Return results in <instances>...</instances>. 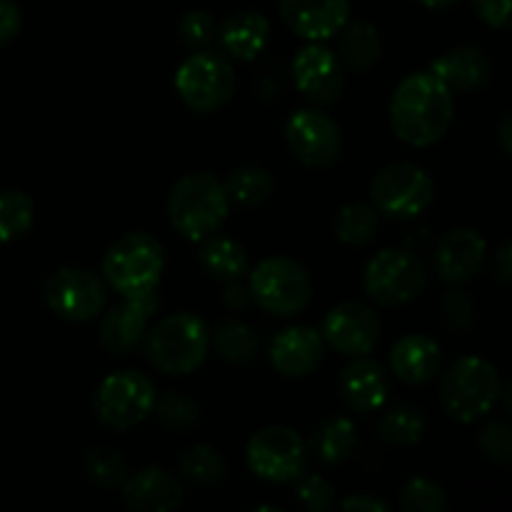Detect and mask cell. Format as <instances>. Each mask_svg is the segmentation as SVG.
Masks as SVG:
<instances>
[{"label": "cell", "mask_w": 512, "mask_h": 512, "mask_svg": "<svg viewBox=\"0 0 512 512\" xmlns=\"http://www.w3.org/2000/svg\"><path fill=\"white\" fill-rule=\"evenodd\" d=\"M455 118L453 90L430 70L408 75L390 100V125L398 140L428 148L445 138Z\"/></svg>", "instance_id": "cell-1"}, {"label": "cell", "mask_w": 512, "mask_h": 512, "mask_svg": "<svg viewBox=\"0 0 512 512\" xmlns=\"http://www.w3.org/2000/svg\"><path fill=\"white\" fill-rule=\"evenodd\" d=\"M228 213L230 198L225 193L223 180H218L208 170L183 175L168 195L170 225L175 233L193 243L218 233Z\"/></svg>", "instance_id": "cell-2"}, {"label": "cell", "mask_w": 512, "mask_h": 512, "mask_svg": "<svg viewBox=\"0 0 512 512\" xmlns=\"http://www.w3.org/2000/svg\"><path fill=\"white\" fill-rule=\"evenodd\" d=\"M210 350V330L203 318L178 313L145 330V358L165 375H190L205 363Z\"/></svg>", "instance_id": "cell-3"}, {"label": "cell", "mask_w": 512, "mask_h": 512, "mask_svg": "<svg viewBox=\"0 0 512 512\" xmlns=\"http://www.w3.org/2000/svg\"><path fill=\"white\" fill-rule=\"evenodd\" d=\"M500 395L503 380L498 368L478 355L455 360L440 383V405L458 423H475L493 413Z\"/></svg>", "instance_id": "cell-4"}, {"label": "cell", "mask_w": 512, "mask_h": 512, "mask_svg": "<svg viewBox=\"0 0 512 512\" xmlns=\"http://www.w3.org/2000/svg\"><path fill=\"white\" fill-rule=\"evenodd\" d=\"M165 270V250L153 235L135 230L115 240L103 258V280L118 295L153 293Z\"/></svg>", "instance_id": "cell-5"}, {"label": "cell", "mask_w": 512, "mask_h": 512, "mask_svg": "<svg viewBox=\"0 0 512 512\" xmlns=\"http://www.w3.org/2000/svg\"><path fill=\"white\" fill-rule=\"evenodd\" d=\"M248 293L250 300L265 313L290 318V315L303 313L313 300V280L298 260L273 255V258L260 260L253 268Z\"/></svg>", "instance_id": "cell-6"}, {"label": "cell", "mask_w": 512, "mask_h": 512, "mask_svg": "<svg viewBox=\"0 0 512 512\" xmlns=\"http://www.w3.org/2000/svg\"><path fill=\"white\" fill-rule=\"evenodd\" d=\"M175 93L193 113H215L235 95L233 63L223 53L200 48L175 70Z\"/></svg>", "instance_id": "cell-7"}, {"label": "cell", "mask_w": 512, "mask_h": 512, "mask_svg": "<svg viewBox=\"0 0 512 512\" xmlns=\"http://www.w3.org/2000/svg\"><path fill=\"white\" fill-rule=\"evenodd\" d=\"M363 285L373 303L395 308L418 300L428 288V268L423 260L405 248L380 250L365 265Z\"/></svg>", "instance_id": "cell-8"}, {"label": "cell", "mask_w": 512, "mask_h": 512, "mask_svg": "<svg viewBox=\"0 0 512 512\" xmlns=\"http://www.w3.org/2000/svg\"><path fill=\"white\" fill-rule=\"evenodd\" d=\"M373 208L393 220H413L433 205L435 183L430 173L410 160H398L380 170L370 183Z\"/></svg>", "instance_id": "cell-9"}, {"label": "cell", "mask_w": 512, "mask_h": 512, "mask_svg": "<svg viewBox=\"0 0 512 512\" xmlns=\"http://www.w3.org/2000/svg\"><path fill=\"white\" fill-rule=\"evenodd\" d=\"M245 463L265 483H293L308 468V445L288 425L260 428L245 448Z\"/></svg>", "instance_id": "cell-10"}, {"label": "cell", "mask_w": 512, "mask_h": 512, "mask_svg": "<svg viewBox=\"0 0 512 512\" xmlns=\"http://www.w3.org/2000/svg\"><path fill=\"white\" fill-rule=\"evenodd\" d=\"M155 405V385L140 370H118L98 385L93 410L103 425L130 430L143 423Z\"/></svg>", "instance_id": "cell-11"}, {"label": "cell", "mask_w": 512, "mask_h": 512, "mask_svg": "<svg viewBox=\"0 0 512 512\" xmlns=\"http://www.w3.org/2000/svg\"><path fill=\"white\" fill-rule=\"evenodd\" d=\"M45 308L68 323H88L108 305V285L88 268H60L43 285Z\"/></svg>", "instance_id": "cell-12"}, {"label": "cell", "mask_w": 512, "mask_h": 512, "mask_svg": "<svg viewBox=\"0 0 512 512\" xmlns=\"http://www.w3.org/2000/svg\"><path fill=\"white\" fill-rule=\"evenodd\" d=\"M285 143L305 168H333L343 155V133L328 113L303 108L285 123Z\"/></svg>", "instance_id": "cell-13"}, {"label": "cell", "mask_w": 512, "mask_h": 512, "mask_svg": "<svg viewBox=\"0 0 512 512\" xmlns=\"http://www.w3.org/2000/svg\"><path fill=\"white\" fill-rule=\"evenodd\" d=\"M380 333H383V323H380L378 313L358 300L335 305L325 315L323 330H320L325 345H330L335 353L345 355V358H360V355L373 353Z\"/></svg>", "instance_id": "cell-14"}, {"label": "cell", "mask_w": 512, "mask_h": 512, "mask_svg": "<svg viewBox=\"0 0 512 512\" xmlns=\"http://www.w3.org/2000/svg\"><path fill=\"white\" fill-rule=\"evenodd\" d=\"M293 83L313 105H330L345 88V70L338 55L320 43L298 50L293 60Z\"/></svg>", "instance_id": "cell-15"}, {"label": "cell", "mask_w": 512, "mask_h": 512, "mask_svg": "<svg viewBox=\"0 0 512 512\" xmlns=\"http://www.w3.org/2000/svg\"><path fill=\"white\" fill-rule=\"evenodd\" d=\"M120 303H115L100 320V343L108 353L128 355L140 340L145 338L150 318L158 310V298L153 293L143 295H120Z\"/></svg>", "instance_id": "cell-16"}, {"label": "cell", "mask_w": 512, "mask_h": 512, "mask_svg": "<svg viewBox=\"0 0 512 512\" xmlns=\"http://www.w3.org/2000/svg\"><path fill=\"white\" fill-rule=\"evenodd\" d=\"M488 258V243L473 228H453L440 235L435 245V273L450 285H460L473 280L483 270Z\"/></svg>", "instance_id": "cell-17"}, {"label": "cell", "mask_w": 512, "mask_h": 512, "mask_svg": "<svg viewBox=\"0 0 512 512\" xmlns=\"http://www.w3.org/2000/svg\"><path fill=\"white\" fill-rule=\"evenodd\" d=\"M270 365L283 378H308L325 358V340L318 330L293 325L280 330L268 350Z\"/></svg>", "instance_id": "cell-18"}, {"label": "cell", "mask_w": 512, "mask_h": 512, "mask_svg": "<svg viewBox=\"0 0 512 512\" xmlns=\"http://www.w3.org/2000/svg\"><path fill=\"white\" fill-rule=\"evenodd\" d=\"M285 25L310 43L328 40L350 20V0H280Z\"/></svg>", "instance_id": "cell-19"}, {"label": "cell", "mask_w": 512, "mask_h": 512, "mask_svg": "<svg viewBox=\"0 0 512 512\" xmlns=\"http://www.w3.org/2000/svg\"><path fill=\"white\" fill-rule=\"evenodd\" d=\"M338 390L340 400L348 410L360 415L375 413L388 403L390 375L383 365L360 355L343 368L338 378Z\"/></svg>", "instance_id": "cell-20"}, {"label": "cell", "mask_w": 512, "mask_h": 512, "mask_svg": "<svg viewBox=\"0 0 512 512\" xmlns=\"http://www.w3.org/2000/svg\"><path fill=\"white\" fill-rule=\"evenodd\" d=\"M123 488L125 503L140 512H168L178 510L185 500V488L173 473L163 468H143L125 478Z\"/></svg>", "instance_id": "cell-21"}, {"label": "cell", "mask_w": 512, "mask_h": 512, "mask_svg": "<svg viewBox=\"0 0 512 512\" xmlns=\"http://www.w3.org/2000/svg\"><path fill=\"white\" fill-rule=\"evenodd\" d=\"M390 368L403 383L425 385L443 368V350L428 335L410 333L395 343L390 353Z\"/></svg>", "instance_id": "cell-22"}, {"label": "cell", "mask_w": 512, "mask_h": 512, "mask_svg": "<svg viewBox=\"0 0 512 512\" xmlns=\"http://www.w3.org/2000/svg\"><path fill=\"white\" fill-rule=\"evenodd\" d=\"M430 73L443 80L450 90L473 93L488 83L493 68H490V58L485 55V50L475 48V45H463V48H453L438 55L430 65Z\"/></svg>", "instance_id": "cell-23"}, {"label": "cell", "mask_w": 512, "mask_h": 512, "mask_svg": "<svg viewBox=\"0 0 512 512\" xmlns=\"http://www.w3.org/2000/svg\"><path fill=\"white\" fill-rule=\"evenodd\" d=\"M220 45L235 60H255L270 43V23L258 10L228 15L218 30Z\"/></svg>", "instance_id": "cell-24"}, {"label": "cell", "mask_w": 512, "mask_h": 512, "mask_svg": "<svg viewBox=\"0 0 512 512\" xmlns=\"http://www.w3.org/2000/svg\"><path fill=\"white\" fill-rule=\"evenodd\" d=\"M198 263L218 283H235L250 270L248 250L225 235H208L200 240Z\"/></svg>", "instance_id": "cell-25"}, {"label": "cell", "mask_w": 512, "mask_h": 512, "mask_svg": "<svg viewBox=\"0 0 512 512\" xmlns=\"http://www.w3.org/2000/svg\"><path fill=\"white\" fill-rule=\"evenodd\" d=\"M340 33L338 58L343 68H353L358 73H368L383 58V40H380L378 28L365 20H348Z\"/></svg>", "instance_id": "cell-26"}, {"label": "cell", "mask_w": 512, "mask_h": 512, "mask_svg": "<svg viewBox=\"0 0 512 512\" xmlns=\"http://www.w3.org/2000/svg\"><path fill=\"white\" fill-rule=\"evenodd\" d=\"M355 445H358V430L353 420L343 415L323 418L310 433V450L325 465H338L348 460Z\"/></svg>", "instance_id": "cell-27"}, {"label": "cell", "mask_w": 512, "mask_h": 512, "mask_svg": "<svg viewBox=\"0 0 512 512\" xmlns=\"http://www.w3.org/2000/svg\"><path fill=\"white\" fill-rule=\"evenodd\" d=\"M223 185L230 203H238L240 208H258L275 193L273 173L258 163H248L230 170Z\"/></svg>", "instance_id": "cell-28"}, {"label": "cell", "mask_w": 512, "mask_h": 512, "mask_svg": "<svg viewBox=\"0 0 512 512\" xmlns=\"http://www.w3.org/2000/svg\"><path fill=\"white\" fill-rule=\"evenodd\" d=\"M425 430H428V420H425L423 410L410 403L390 405L378 420L380 438L388 445H395V448L418 445L423 440Z\"/></svg>", "instance_id": "cell-29"}, {"label": "cell", "mask_w": 512, "mask_h": 512, "mask_svg": "<svg viewBox=\"0 0 512 512\" xmlns=\"http://www.w3.org/2000/svg\"><path fill=\"white\" fill-rule=\"evenodd\" d=\"M210 343H213L215 353L223 360L235 365H245L250 360H255L260 350V340L255 335V330L248 323H240V320H225L215 328V333L210 335Z\"/></svg>", "instance_id": "cell-30"}, {"label": "cell", "mask_w": 512, "mask_h": 512, "mask_svg": "<svg viewBox=\"0 0 512 512\" xmlns=\"http://www.w3.org/2000/svg\"><path fill=\"white\" fill-rule=\"evenodd\" d=\"M178 473L185 483L195 485V488H213L225 478L228 468H225L223 455L213 445L200 443L180 455Z\"/></svg>", "instance_id": "cell-31"}, {"label": "cell", "mask_w": 512, "mask_h": 512, "mask_svg": "<svg viewBox=\"0 0 512 512\" xmlns=\"http://www.w3.org/2000/svg\"><path fill=\"white\" fill-rule=\"evenodd\" d=\"M335 238L350 248L370 243L378 235V210L368 203H348L335 215Z\"/></svg>", "instance_id": "cell-32"}, {"label": "cell", "mask_w": 512, "mask_h": 512, "mask_svg": "<svg viewBox=\"0 0 512 512\" xmlns=\"http://www.w3.org/2000/svg\"><path fill=\"white\" fill-rule=\"evenodd\" d=\"M35 223V203L25 190H0V243L23 238Z\"/></svg>", "instance_id": "cell-33"}, {"label": "cell", "mask_w": 512, "mask_h": 512, "mask_svg": "<svg viewBox=\"0 0 512 512\" xmlns=\"http://www.w3.org/2000/svg\"><path fill=\"white\" fill-rule=\"evenodd\" d=\"M83 473L93 485L105 490L120 488L128 478L125 458L113 448H90L83 455Z\"/></svg>", "instance_id": "cell-34"}, {"label": "cell", "mask_w": 512, "mask_h": 512, "mask_svg": "<svg viewBox=\"0 0 512 512\" xmlns=\"http://www.w3.org/2000/svg\"><path fill=\"white\" fill-rule=\"evenodd\" d=\"M153 413L163 428L173 430V433H185L198 425L200 405L183 393H168L160 400L155 398Z\"/></svg>", "instance_id": "cell-35"}, {"label": "cell", "mask_w": 512, "mask_h": 512, "mask_svg": "<svg viewBox=\"0 0 512 512\" xmlns=\"http://www.w3.org/2000/svg\"><path fill=\"white\" fill-rule=\"evenodd\" d=\"M400 508L405 512H443L448 508V495L438 483L428 478H413L400 490Z\"/></svg>", "instance_id": "cell-36"}, {"label": "cell", "mask_w": 512, "mask_h": 512, "mask_svg": "<svg viewBox=\"0 0 512 512\" xmlns=\"http://www.w3.org/2000/svg\"><path fill=\"white\" fill-rule=\"evenodd\" d=\"M295 498L305 510L325 512L335 505V488L323 478V475H300L295 485Z\"/></svg>", "instance_id": "cell-37"}, {"label": "cell", "mask_w": 512, "mask_h": 512, "mask_svg": "<svg viewBox=\"0 0 512 512\" xmlns=\"http://www.w3.org/2000/svg\"><path fill=\"white\" fill-rule=\"evenodd\" d=\"M480 453L490 460V463L505 465L512 458V430L508 423H490L488 428L480 433Z\"/></svg>", "instance_id": "cell-38"}, {"label": "cell", "mask_w": 512, "mask_h": 512, "mask_svg": "<svg viewBox=\"0 0 512 512\" xmlns=\"http://www.w3.org/2000/svg\"><path fill=\"white\" fill-rule=\"evenodd\" d=\"M180 38L188 48L198 50L203 45H208L215 35V18L208 10H188V13L180 18Z\"/></svg>", "instance_id": "cell-39"}, {"label": "cell", "mask_w": 512, "mask_h": 512, "mask_svg": "<svg viewBox=\"0 0 512 512\" xmlns=\"http://www.w3.org/2000/svg\"><path fill=\"white\" fill-rule=\"evenodd\" d=\"M443 318L453 330H468L475 320V305L460 290H450L443 298Z\"/></svg>", "instance_id": "cell-40"}, {"label": "cell", "mask_w": 512, "mask_h": 512, "mask_svg": "<svg viewBox=\"0 0 512 512\" xmlns=\"http://www.w3.org/2000/svg\"><path fill=\"white\" fill-rule=\"evenodd\" d=\"M23 28V15L13 0H0V48L13 43Z\"/></svg>", "instance_id": "cell-41"}, {"label": "cell", "mask_w": 512, "mask_h": 512, "mask_svg": "<svg viewBox=\"0 0 512 512\" xmlns=\"http://www.w3.org/2000/svg\"><path fill=\"white\" fill-rule=\"evenodd\" d=\"M475 10L490 28H508L510 23V0H473Z\"/></svg>", "instance_id": "cell-42"}, {"label": "cell", "mask_w": 512, "mask_h": 512, "mask_svg": "<svg viewBox=\"0 0 512 512\" xmlns=\"http://www.w3.org/2000/svg\"><path fill=\"white\" fill-rule=\"evenodd\" d=\"M343 510H365V512H385L388 510V503H383L380 498H373V495L358 493L353 498L343 500Z\"/></svg>", "instance_id": "cell-43"}, {"label": "cell", "mask_w": 512, "mask_h": 512, "mask_svg": "<svg viewBox=\"0 0 512 512\" xmlns=\"http://www.w3.org/2000/svg\"><path fill=\"white\" fill-rule=\"evenodd\" d=\"M493 270L495 275H498L500 283H508L510 280V273H512V263H510V245H500L498 253H495V260H493Z\"/></svg>", "instance_id": "cell-44"}, {"label": "cell", "mask_w": 512, "mask_h": 512, "mask_svg": "<svg viewBox=\"0 0 512 512\" xmlns=\"http://www.w3.org/2000/svg\"><path fill=\"white\" fill-rule=\"evenodd\" d=\"M228 285H230V288L225 290V305H228V308H233V310L245 308V305L250 303L248 288L238 285V280H235V283H228Z\"/></svg>", "instance_id": "cell-45"}, {"label": "cell", "mask_w": 512, "mask_h": 512, "mask_svg": "<svg viewBox=\"0 0 512 512\" xmlns=\"http://www.w3.org/2000/svg\"><path fill=\"white\" fill-rule=\"evenodd\" d=\"M510 125H512L510 115H505L503 123H500V145H503V153H505V155H510V150H512V143H510Z\"/></svg>", "instance_id": "cell-46"}, {"label": "cell", "mask_w": 512, "mask_h": 512, "mask_svg": "<svg viewBox=\"0 0 512 512\" xmlns=\"http://www.w3.org/2000/svg\"><path fill=\"white\" fill-rule=\"evenodd\" d=\"M418 3H420V5H425V8L438 10V8H448V5L458 3V0H418Z\"/></svg>", "instance_id": "cell-47"}]
</instances>
